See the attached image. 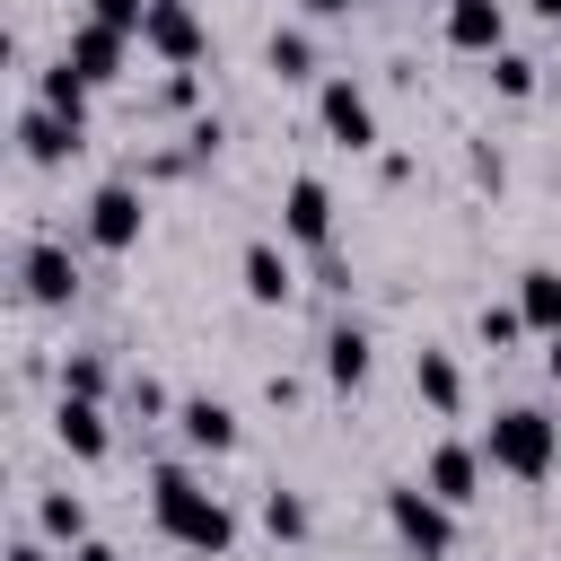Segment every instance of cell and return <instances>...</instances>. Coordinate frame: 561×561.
Wrapping results in <instances>:
<instances>
[{"label":"cell","instance_id":"obj_1","mask_svg":"<svg viewBox=\"0 0 561 561\" xmlns=\"http://www.w3.org/2000/svg\"><path fill=\"white\" fill-rule=\"evenodd\" d=\"M149 517L175 552H202V561H228L237 552V508L193 473V465H158L149 473Z\"/></svg>","mask_w":561,"mask_h":561},{"label":"cell","instance_id":"obj_2","mask_svg":"<svg viewBox=\"0 0 561 561\" xmlns=\"http://www.w3.org/2000/svg\"><path fill=\"white\" fill-rule=\"evenodd\" d=\"M482 465L508 473V482H552V473H561V421H552L543 403H508V412H491V430H482Z\"/></svg>","mask_w":561,"mask_h":561},{"label":"cell","instance_id":"obj_3","mask_svg":"<svg viewBox=\"0 0 561 561\" xmlns=\"http://www.w3.org/2000/svg\"><path fill=\"white\" fill-rule=\"evenodd\" d=\"M386 526L412 561H456V508L430 482H386Z\"/></svg>","mask_w":561,"mask_h":561},{"label":"cell","instance_id":"obj_4","mask_svg":"<svg viewBox=\"0 0 561 561\" xmlns=\"http://www.w3.org/2000/svg\"><path fill=\"white\" fill-rule=\"evenodd\" d=\"M316 123H324V140L351 149V158L377 149V96H368L351 70H324V79H316Z\"/></svg>","mask_w":561,"mask_h":561},{"label":"cell","instance_id":"obj_5","mask_svg":"<svg viewBox=\"0 0 561 561\" xmlns=\"http://www.w3.org/2000/svg\"><path fill=\"white\" fill-rule=\"evenodd\" d=\"M140 228H149V202H140V184H131V175H105V184L88 193V219H79V237H88L96 254H131V245H140Z\"/></svg>","mask_w":561,"mask_h":561},{"label":"cell","instance_id":"obj_6","mask_svg":"<svg viewBox=\"0 0 561 561\" xmlns=\"http://www.w3.org/2000/svg\"><path fill=\"white\" fill-rule=\"evenodd\" d=\"M18 289H26V307H70L79 298V254L61 237H26L18 245Z\"/></svg>","mask_w":561,"mask_h":561},{"label":"cell","instance_id":"obj_7","mask_svg":"<svg viewBox=\"0 0 561 561\" xmlns=\"http://www.w3.org/2000/svg\"><path fill=\"white\" fill-rule=\"evenodd\" d=\"M140 53H158L167 70H193L210 53V26L193 0H149V26H140Z\"/></svg>","mask_w":561,"mask_h":561},{"label":"cell","instance_id":"obj_8","mask_svg":"<svg viewBox=\"0 0 561 561\" xmlns=\"http://www.w3.org/2000/svg\"><path fill=\"white\" fill-rule=\"evenodd\" d=\"M280 245L333 254V184L324 175H289V193H280Z\"/></svg>","mask_w":561,"mask_h":561},{"label":"cell","instance_id":"obj_9","mask_svg":"<svg viewBox=\"0 0 561 561\" xmlns=\"http://www.w3.org/2000/svg\"><path fill=\"white\" fill-rule=\"evenodd\" d=\"M316 368H324V386H333V394H359V386H368V368H377L368 324H359V316H333V324H324V342H316Z\"/></svg>","mask_w":561,"mask_h":561},{"label":"cell","instance_id":"obj_10","mask_svg":"<svg viewBox=\"0 0 561 561\" xmlns=\"http://www.w3.org/2000/svg\"><path fill=\"white\" fill-rule=\"evenodd\" d=\"M482 473H491V465H482V438H438V447H430V465H421V482H430L456 517L482 500Z\"/></svg>","mask_w":561,"mask_h":561},{"label":"cell","instance_id":"obj_11","mask_svg":"<svg viewBox=\"0 0 561 561\" xmlns=\"http://www.w3.org/2000/svg\"><path fill=\"white\" fill-rule=\"evenodd\" d=\"M237 289H245L254 307H289V298H298V263H289V245H280V237H245V254H237Z\"/></svg>","mask_w":561,"mask_h":561},{"label":"cell","instance_id":"obj_12","mask_svg":"<svg viewBox=\"0 0 561 561\" xmlns=\"http://www.w3.org/2000/svg\"><path fill=\"white\" fill-rule=\"evenodd\" d=\"M61 61L88 79V88H114L123 79V61H131V35H114V26H96V18H79L70 35H61Z\"/></svg>","mask_w":561,"mask_h":561},{"label":"cell","instance_id":"obj_13","mask_svg":"<svg viewBox=\"0 0 561 561\" xmlns=\"http://www.w3.org/2000/svg\"><path fill=\"white\" fill-rule=\"evenodd\" d=\"M88 149V123H70V114H53V105H26L18 114V158L26 167H70Z\"/></svg>","mask_w":561,"mask_h":561},{"label":"cell","instance_id":"obj_14","mask_svg":"<svg viewBox=\"0 0 561 561\" xmlns=\"http://www.w3.org/2000/svg\"><path fill=\"white\" fill-rule=\"evenodd\" d=\"M175 438H184L193 456H237L245 421H237V403H219V394H184V403H175Z\"/></svg>","mask_w":561,"mask_h":561},{"label":"cell","instance_id":"obj_15","mask_svg":"<svg viewBox=\"0 0 561 561\" xmlns=\"http://www.w3.org/2000/svg\"><path fill=\"white\" fill-rule=\"evenodd\" d=\"M53 447L79 456V465H105V456H114V421H105V403L61 394V403H53Z\"/></svg>","mask_w":561,"mask_h":561},{"label":"cell","instance_id":"obj_16","mask_svg":"<svg viewBox=\"0 0 561 561\" xmlns=\"http://www.w3.org/2000/svg\"><path fill=\"white\" fill-rule=\"evenodd\" d=\"M438 35L456 44V53H508V9L500 0H447V18H438Z\"/></svg>","mask_w":561,"mask_h":561},{"label":"cell","instance_id":"obj_17","mask_svg":"<svg viewBox=\"0 0 561 561\" xmlns=\"http://www.w3.org/2000/svg\"><path fill=\"white\" fill-rule=\"evenodd\" d=\"M412 394H421L438 421H456V412H465V368H456V351L421 342V351H412Z\"/></svg>","mask_w":561,"mask_h":561},{"label":"cell","instance_id":"obj_18","mask_svg":"<svg viewBox=\"0 0 561 561\" xmlns=\"http://www.w3.org/2000/svg\"><path fill=\"white\" fill-rule=\"evenodd\" d=\"M517 316H526V333H543V342L561 333V272H552V263H526V272H517Z\"/></svg>","mask_w":561,"mask_h":561},{"label":"cell","instance_id":"obj_19","mask_svg":"<svg viewBox=\"0 0 561 561\" xmlns=\"http://www.w3.org/2000/svg\"><path fill=\"white\" fill-rule=\"evenodd\" d=\"M35 535L61 543V552H79L88 543V500L79 491H35Z\"/></svg>","mask_w":561,"mask_h":561},{"label":"cell","instance_id":"obj_20","mask_svg":"<svg viewBox=\"0 0 561 561\" xmlns=\"http://www.w3.org/2000/svg\"><path fill=\"white\" fill-rule=\"evenodd\" d=\"M263 70H272V79H324V70H316V35H307V26H272V35H263Z\"/></svg>","mask_w":561,"mask_h":561},{"label":"cell","instance_id":"obj_21","mask_svg":"<svg viewBox=\"0 0 561 561\" xmlns=\"http://www.w3.org/2000/svg\"><path fill=\"white\" fill-rule=\"evenodd\" d=\"M35 105H53V114H70V123H88V105H96V88L70 70V61H44L35 70Z\"/></svg>","mask_w":561,"mask_h":561},{"label":"cell","instance_id":"obj_22","mask_svg":"<svg viewBox=\"0 0 561 561\" xmlns=\"http://www.w3.org/2000/svg\"><path fill=\"white\" fill-rule=\"evenodd\" d=\"M263 535H272V543H307V535H316V508H307L289 482H272V491H263Z\"/></svg>","mask_w":561,"mask_h":561},{"label":"cell","instance_id":"obj_23","mask_svg":"<svg viewBox=\"0 0 561 561\" xmlns=\"http://www.w3.org/2000/svg\"><path fill=\"white\" fill-rule=\"evenodd\" d=\"M61 394L105 403V394H114V359H105V351H61Z\"/></svg>","mask_w":561,"mask_h":561},{"label":"cell","instance_id":"obj_24","mask_svg":"<svg viewBox=\"0 0 561 561\" xmlns=\"http://www.w3.org/2000/svg\"><path fill=\"white\" fill-rule=\"evenodd\" d=\"M491 88H500V96H508V105H526V96H535V88H543V61H535V53H517V44H508V53H491Z\"/></svg>","mask_w":561,"mask_h":561},{"label":"cell","instance_id":"obj_25","mask_svg":"<svg viewBox=\"0 0 561 561\" xmlns=\"http://www.w3.org/2000/svg\"><path fill=\"white\" fill-rule=\"evenodd\" d=\"M473 342H482V351H508V342H526V316H517V298H508V307H482V316H473Z\"/></svg>","mask_w":561,"mask_h":561},{"label":"cell","instance_id":"obj_26","mask_svg":"<svg viewBox=\"0 0 561 561\" xmlns=\"http://www.w3.org/2000/svg\"><path fill=\"white\" fill-rule=\"evenodd\" d=\"M123 403H131L140 421H175V394H167L158 377H123Z\"/></svg>","mask_w":561,"mask_h":561},{"label":"cell","instance_id":"obj_27","mask_svg":"<svg viewBox=\"0 0 561 561\" xmlns=\"http://www.w3.org/2000/svg\"><path fill=\"white\" fill-rule=\"evenodd\" d=\"M88 18H96V26H114V35H131V44H140V26H149V0H88Z\"/></svg>","mask_w":561,"mask_h":561},{"label":"cell","instance_id":"obj_28","mask_svg":"<svg viewBox=\"0 0 561 561\" xmlns=\"http://www.w3.org/2000/svg\"><path fill=\"white\" fill-rule=\"evenodd\" d=\"M465 167H473V184H491V193H500V184H508V158H500V149H491V140H473V158H465Z\"/></svg>","mask_w":561,"mask_h":561},{"label":"cell","instance_id":"obj_29","mask_svg":"<svg viewBox=\"0 0 561 561\" xmlns=\"http://www.w3.org/2000/svg\"><path fill=\"white\" fill-rule=\"evenodd\" d=\"M193 96H202V79H193V70H167V88H158V105H167V114H184Z\"/></svg>","mask_w":561,"mask_h":561},{"label":"cell","instance_id":"obj_30","mask_svg":"<svg viewBox=\"0 0 561 561\" xmlns=\"http://www.w3.org/2000/svg\"><path fill=\"white\" fill-rule=\"evenodd\" d=\"M9 561H61V543H44V535H18V543H9Z\"/></svg>","mask_w":561,"mask_h":561},{"label":"cell","instance_id":"obj_31","mask_svg":"<svg viewBox=\"0 0 561 561\" xmlns=\"http://www.w3.org/2000/svg\"><path fill=\"white\" fill-rule=\"evenodd\" d=\"M307 18H351V9H368V0H298Z\"/></svg>","mask_w":561,"mask_h":561},{"label":"cell","instance_id":"obj_32","mask_svg":"<svg viewBox=\"0 0 561 561\" xmlns=\"http://www.w3.org/2000/svg\"><path fill=\"white\" fill-rule=\"evenodd\" d=\"M61 561H123V552H114V543H96V535H88V543H79V552H61Z\"/></svg>","mask_w":561,"mask_h":561},{"label":"cell","instance_id":"obj_33","mask_svg":"<svg viewBox=\"0 0 561 561\" xmlns=\"http://www.w3.org/2000/svg\"><path fill=\"white\" fill-rule=\"evenodd\" d=\"M543 377H552V386H561V333H552V342H543Z\"/></svg>","mask_w":561,"mask_h":561},{"label":"cell","instance_id":"obj_34","mask_svg":"<svg viewBox=\"0 0 561 561\" xmlns=\"http://www.w3.org/2000/svg\"><path fill=\"white\" fill-rule=\"evenodd\" d=\"M526 9H535V18H543V26H561V0H526Z\"/></svg>","mask_w":561,"mask_h":561},{"label":"cell","instance_id":"obj_35","mask_svg":"<svg viewBox=\"0 0 561 561\" xmlns=\"http://www.w3.org/2000/svg\"><path fill=\"white\" fill-rule=\"evenodd\" d=\"M552 88H561V61H552Z\"/></svg>","mask_w":561,"mask_h":561}]
</instances>
